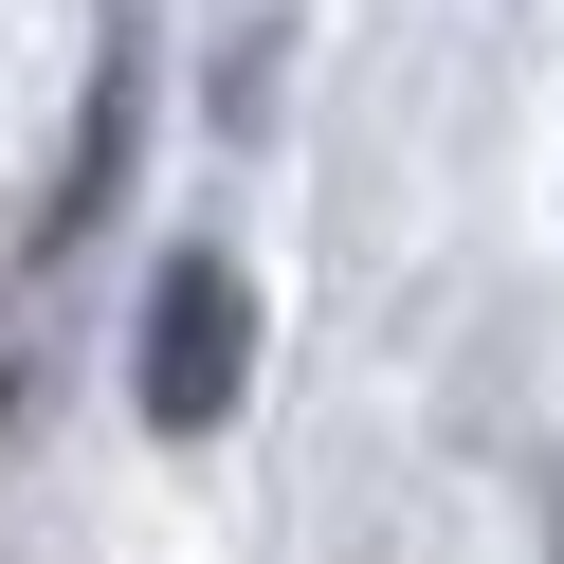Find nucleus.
<instances>
[{"instance_id":"obj_1","label":"nucleus","mask_w":564,"mask_h":564,"mask_svg":"<svg viewBox=\"0 0 564 564\" xmlns=\"http://www.w3.org/2000/svg\"><path fill=\"white\" fill-rule=\"evenodd\" d=\"M237 382H256V292H237V256H164L147 292V346H128V401H147V437H219Z\"/></svg>"}]
</instances>
